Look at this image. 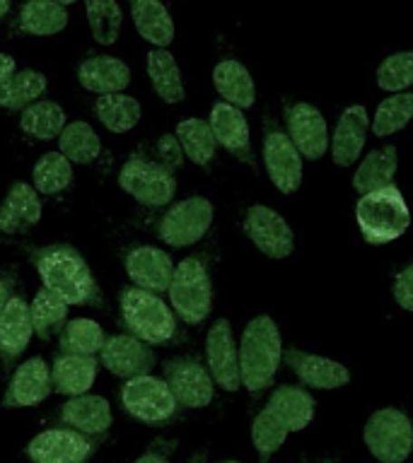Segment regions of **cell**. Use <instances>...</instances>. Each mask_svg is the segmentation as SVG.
<instances>
[{
	"mask_svg": "<svg viewBox=\"0 0 413 463\" xmlns=\"http://www.w3.org/2000/svg\"><path fill=\"white\" fill-rule=\"evenodd\" d=\"M32 263L43 288L61 297L68 307H101L100 285L75 246H42L34 251Z\"/></svg>",
	"mask_w": 413,
	"mask_h": 463,
	"instance_id": "cell-1",
	"label": "cell"
},
{
	"mask_svg": "<svg viewBox=\"0 0 413 463\" xmlns=\"http://www.w3.org/2000/svg\"><path fill=\"white\" fill-rule=\"evenodd\" d=\"M283 360L281 331L271 317H256L245 326L239 340V376L249 393L266 391Z\"/></svg>",
	"mask_w": 413,
	"mask_h": 463,
	"instance_id": "cell-2",
	"label": "cell"
},
{
	"mask_svg": "<svg viewBox=\"0 0 413 463\" xmlns=\"http://www.w3.org/2000/svg\"><path fill=\"white\" fill-rule=\"evenodd\" d=\"M123 326L130 335H136L148 345L169 343L177 333V317L174 309L155 292L140 289L136 285L123 288L119 295Z\"/></svg>",
	"mask_w": 413,
	"mask_h": 463,
	"instance_id": "cell-3",
	"label": "cell"
},
{
	"mask_svg": "<svg viewBox=\"0 0 413 463\" xmlns=\"http://www.w3.org/2000/svg\"><path fill=\"white\" fill-rule=\"evenodd\" d=\"M355 220L365 241L389 244L408 230L411 213L401 191L397 186H387L382 191L360 195V201L355 205Z\"/></svg>",
	"mask_w": 413,
	"mask_h": 463,
	"instance_id": "cell-4",
	"label": "cell"
},
{
	"mask_svg": "<svg viewBox=\"0 0 413 463\" xmlns=\"http://www.w3.org/2000/svg\"><path fill=\"white\" fill-rule=\"evenodd\" d=\"M174 314L184 324H203L213 307V285H210L208 268L201 259L188 256L174 268L172 285L167 289Z\"/></svg>",
	"mask_w": 413,
	"mask_h": 463,
	"instance_id": "cell-5",
	"label": "cell"
},
{
	"mask_svg": "<svg viewBox=\"0 0 413 463\" xmlns=\"http://www.w3.org/2000/svg\"><path fill=\"white\" fill-rule=\"evenodd\" d=\"M365 447L379 463H404L413 451V422L399 408H379L365 422Z\"/></svg>",
	"mask_w": 413,
	"mask_h": 463,
	"instance_id": "cell-6",
	"label": "cell"
},
{
	"mask_svg": "<svg viewBox=\"0 0 413 463\" xmlns=\"http://www.w3.org/2000/svg\"><path fill=\"white\" fill-rule=\"evenodd\" d=\"M121 405L130 418L145 425H162L177 415V398L165 379L145 374L129 379L121 386Z\"/></svg>",
	"mask_w": 413,
	"mask_h": 463,
	"instance_id": "cell-7",
	"label": "cell"
},
{
	"mask_svg": "<svg viewBox=\"0 0 413 463\" xmlns=\"http://www.w3.org/2000/svg\"><path fill=\"white\" fill-rule=\"evenodd\" d=\"M119 186L145 208H165L177 194L174 172L159 162L143 157H130L119 172Z\"/></svg>",
	"mask_w": 413,
	"mask_h": 463,
	"instance_id": "cell-8",
	"label": "cell"
},
{
	"mask_svg": "<svg viewBox=\"0 0 413 463\" xmlns=\"http://www.w3.org/2000/svg\"><path fill=\"white\" fill-rule=\"evenodd\" d=\"M213 217H216L213 203L203 195H191L167 210L158 224V234L167 246L174 249L194 246L208 234Z\"/></svg>",
	"mask_w": 413,
	"mask_h": 463,
	"instance_id": "cell-9",
	"label": "cell"
},
{
	"mask_svg": "<svg viewBox=\"0 0 413 463\" xmlns=\"http://www.w3.org/2000/svg\"><path fill=\"white\" fill-rule=\"evenodd\" d=\"M94 449L92 437L71 427H51L29 439L27 456L32 463H87Z\"/></svg>",
	"mask_w": 413,
	"mask_h": 463,
	"instance_id": "cell-10",
	"label": "cell"
},
{
	"mask_svg": "<svg viewBox=\"0 0 413 463\" xmlns=\"http://www.w3.org/2000/svg\"><path fill=\"white\" fill-rule=\"evenodd\" d=\"M165 382L177 403L184 408H206L216 396V382L208 367L194 357H174L165 362Z\"/></svg>",
	"mask_w": 413,
	"mask_h": 463,
	"instance_id": "cell-11",
	"label": "cell"
},
{
	"mask_svg": "<svg viewBox=\"0 0 413 463\" xmlns=\"http://www.w3.org/2000/svg\"><path fill=\"white\" fill-rule=\"evenodd\" d=\"M245 232L252 244L268 259H288L295 251V237L290 224L268 205H252L246 210Z\"/></svg>",
	"mask_w": 413,
	"mask_h": 463,
	"instance_id": "cell-12",
	"label": "cell"
},
{
	"mask_svg": "<svg viewBox=\"0 0 413 463\" xmlns=\"http://www.w3.org/2000/svg\"><path fill=\"white\" fill-rule=\"evenodd\" d=\"M206 362L216 386L223 391H237L242 386L239 376V347L227 318H217L206 335Z\"/></svg>",
	"mask_w": 413,
	"mask_h": 463,
	"instance_id": "cell-13",
	"label": "cell"
},
{
	"mask_svg": "<svg viewBox=\"0 0 413 463\" xmlns=\"http://www.w3.org/2000/svg\"><path fill=\"white\" fill-rule=\"evenodd\" d=\"M101 367L111 372L119 379H136V376L150 374L155 367V353L148 343H143L130 333H116L104 340L100 353Z\"/></svg>",
	"mask_w": 413,
	"mask_h": 463,
	"instance_id": "cell-14",
	"label": "cell"
},
{
	"mask_svg": "<svg viewBox=\"0 0 413 463\" xmlns=\"http://www.w3.org/2000/svg\"><path fill=\"white\" fill-rule=\"evenodd\" d=\"M264 165L268 179L281 194H295L303 186V155L283 130H268L264 140Z\"/></svg>",
	"mask_w": 413,
	"mask_h": 463,
	"instance_id": "cell-15",
	"label": "cell"
},
{
	"mask_svg": "<svg viewBox=\"0 0 413 463\" xmlns=\"http://www.w3.org/2000/svg\"><path fill=\"white\" fill-rule=\"evenodd\" d=\"M53 391L51 383V367L42 357L17 364V369L10 376L5 393H3V408L14 411V408H34L43 403Z\"/></svg>",
	"mask_w": 413,
	"mask_h": 463,
	"instance_id": "cell-16",
	"label": "cell"
},
{
	"mask_svg": "<svg viewBox=\"0 0 413 463\" xmlns=\"http://www.w3.org/2000/svg\"><path fill=\"white\" fill-rule=\"evenodd\" d=\"M288 136L295 143L297 152L307 159L324 157L329 150V126L324 114L314 104L297 101L285 114Z\"/></svg>",
	"mask_w": 413,
	"mask_h": 463,
	"instance_id": "cell-17",
	"label": "cell"
},
{
	"mask_svg": "<svg viewBox=\"0 0 413 463\" xmlns=\"http://www.w3.org/2000/svg\"><path fill=\"white\" fill-rule=\"evenodd\" d=\"M123 266H126V275L136 288L155 292V295L169 289L174 268H177L169 259V253L158 249V246H136V249H130L126 253Z\"/></svg>",
	"mask_w": 413,
	"mask_h": 463,
	"instance_id": "cell-18",
	"label": "cell"
},
{
	"mask_svg": "<svg viewBox=\"0 0 413 463\" xmlns=\"http://www.w3.org/2000/svg\"><path fill=\"white\" fill-rule=\"evenodd\" d=\"M283 360L293 372L297 374V379L310 386V389H341L351 382V372L348 367H343L341 362L329 360V357H322V354L304 353V350H297V347H290L283 353Z\"/></svg>",
	"mask_w": 413,
	"mask_h": 463,
	"instance_id": "cell-19",
	"label": "cell"
},
{
	"mask_svg": "<svg viewBox=\"0 0 413 463\" xmlns=\"http://www.w3.org/2000/svg\"><path fill=\"white\" fill-rule=\"evenodd\" d=\"M58 420L63 427L78 430V432L97 439V437L109 432L114 415H111V405H109L107 398L97 396V393H82V396L68 398L61 405Z\"/></svg>",
	"mask_w": 413,
	"mask_h": 463,
	"instance_id": "cell-20",
	"label": "cell"
},
{
	"mask_svg": "<svg viewBox=\"0 0 413 463\" xmlns=\"http://www.w3.org/2000/svg\"><path fill=\"white\" fill-rule=\"evenodd\" d=\"M42 198L32 184L17 181L0 203V232L24 234L42 220Z\"/></svg>",
	"mask_w": 413,
	"mask_h": 463,
	"instance_id": "cell-21",
	"label": "cell"
},
{
	"mask_svg": "<svg viewBox=\"0 0 413 463\" xmlns=\"http://www.w3.org/2000/svg\"><path fill=\"white\" fill-rule=\"evenodd\" d=\"M208 123L217 145H223L235 157L252 162V136H249V121L242 109L232 107L227 101H217L210 109Z\"/></svg>",
	"mask_w": 413,
	"mask_h": 463,
	"instance_id": "cell-22",
	"label": "cell"
},
{
	"mask_svg": "<svg viewBox=\"0 0 413 463\" xmlns=\"http://www.w3.org/2000/svg\"><path fill=\"white\" fill-rule=\"evenodd\" d=\"M100 367L101 362L97 357H90V354H56V360L51 364L53 391L68 398L90 393L97 376H100Z\"/></svg>",
	"mask_w": 413,
	"mask_h": 463,
	"instance_id": "cell-23",
	"label": "cell"
},
{
	"mask_svg": "<svg viewBox=\"0 0 413 463\" xmlns=\"http://www.w3.org/2000/svg\"><path fill=\"white\" fill-rule=\"evenodd\" d=\"M370 126L372 123H370L368 109L360 107V104H353V107H348L341 114L339 123H336V130H333L331 136V157L336 165H355V159L360 157L365 140H368Z\"/></svg>",
	"mask_w": 413,
	"mask_h": 463,
	"instance_id": "cell-24",
	"label": "cell"
},
{
	"mask_svg": "<svg viewBox=\"0 0 413 463\" xmlns=\"http://www.w3.org/2000/svg\"><path fill=\"white\" fill-rule=\"evenodd\" d=\"M34 335L29 304L20 295H14L0 314V360L5 364H14L29 347Z\"/></svg>",
	"mask_w": 413,
	"mask_h": 463,
	"instance_id": "cell-25",
	"label": "cell"
},
{
	"mask_svg": "<svg viewBox=\"0 0 413 463\" xmlns=\"http://www.w3.org/2000/svg\"><path fill=\"white\" fill-rule=\"evenodd\" d=\"M78 82L87 92L100 97L116 94L130 85V71L129 65L114 56H92L78 65Z\"/></svg>",
	"mask_w": 413,
	"mask_h": 463,
	"instance_id": "cell-26",
	"label": "cell"
},
{
	"mask_svg": "<svg viewBox=\"0 0 413 463\" xmlns=\"http://www.w3.org/2000/svg\"><path fill=\"white\" fill-rule=\"evenodd\" d=\"M130 14L138 34L155 49H167L174 42V22L162 0H130Z\"/></svg>",
	"mask_w": 413,
	"mask_h": 463,
	"instance_id": "cell-27",
	"label": "cell"
},
{
	"mask_svg": "<svg viewBox=\"0 0 413 463\" xmlns=\"http://www.w3.org/2000/svg\"><path fill=\"white\" fill-rule=\"evenodd\" d=\"M213 85H216L217 94L223 97V101H227L232 107H239L242 111L254 107V101H256V87H254L252 75L246 71V65L235 61V58L220 61L213 68Z\"/></svg>",
	"mask_w": 413,
	"mask_h": 463,
	"instance_id": "cell-28",
	"label": "cell"
},
{
	"mask_svg": "<svg viewBox=\"0 0 413 463\" xmlns=\"http://www.w3.org/2000/svg\"><path fill=\"white\" fill-rule=\"evenodd\" d=\"M268 408L285 422L290 432H300L310 425L314 418V398L303 386H293V383H283L271 393L268 398Z\"/></svg>",
	"mask_w": 413,
	"mask_h": 463,
	"instance_id": "cell-29",
	"label": "cell"
},
{
	"mask_svg": "<svg viewBox=\"0 0 413 463\" xmlns=\"http://www.w3.org/2000/svg\"><path fill=\"white\" fill-rule=\"evenodd\" d=\"M397 147L394 145H382L362 159L360 166L355 169L353 188L360 195L382 191L387 186H394V174H397Z\"/></svg>",
	"mask_w": 413,
	"mask_h": 463,
	"instance_id": "cell-30",
	"label": "cell"
},
{
	"mask_svg": "<svg viewBox=\"0 0 413 463\" xmlns=\"http://www.w3.org/2000/svg\"><path fill=\"white\" fill-rule=\"evenodd\" d=\"M94 114H97L104 128L116 133V136H121V133H129V130H133L140 123L143 109H140V101L136 97L116 92L97 97Z\"/></svg>",
	"mask_w": 413,
	"mask_h": 463,
	"instance_id": "cell-31",
	"label": "cell"
},
{
	"mask_svg": "<svg viewBox=\"0 0 413 463\" xmlns=\"http://www.w3.org/2000/svg\"><path fill=\"white\" fill-rule=\"evenodd\" d=\"M148 78L159 99L165 104H179L187 97L184 82H181L179 65L167 49H152L148 53Z\"/></svg>",
	"mask_w": 413,
	"mask_h": 463,
	"instance_id": "cell-32",
	"label": "cell"
},
{
	"mask_svg": "<svg viewBox=\"0 0 413 463\" xmlns=\"http://www.w3.org/2000/svg\"><path fill=\"white\" fill-rule=\"evenodd\" d=\"M46 87H49V80L43 72L32 71V68L14 71L0 85V107L10 109V111H24L34 101H39V97L46 92Z\"/></svg>",
	"mask_w": 413,
	"mask_h": 463,
	"instance_id": "cell-33",
	"label": "cell"
},
{
	"mask_svg": "<svg viewBox=\"0 0 413 463\" xmlns=\"http://www.w3.org/2000/svg\"><path fill=\"white\" fill-rule=\"evenodd\" d=\"M20 29L32 36L61 34L68 27V13L53 0H27L20 7Z\"/></svg>",
	"mask_w": 413,
	"mask_h": 463,
	"instance_id": "cell-34",
	"label": "cell"
},
{
	"mask_svg": "<svg viewBox=\"0 0 413 463\" xmlns=\"http://www.w3.org/2000/svg\"><path fill=\"white\" fill-rule=\"evenodd\" d=\"M68 311L71 307L56 297L53 292L43 288L29 302V317H32V328L42 340H51L53 335H61L63 326L68 324Z\"/></svg>",
	"mask_w": 413,
	"mask_h": 463,
	"instance_id": "cell-35",
	"label": "cell"
},
{
	"mask_svg": "<svg viewBox=\"0 0 413 463\" xmlns=\"http://www.w3.org/2000/svg\"><path fill=\"white\" fill-rule=\"evenodd\" d=\"M177 140H179L181 150L187 155L194 165L208 166L216 159L217 152V140L213 136L208 121L203 118H184L177 123Z\"/></svg>",
	"mask_w": 413,
	"mask_h": 463,
	"instance_id": "cell-36",
	"label": "cell"
},
{
	"mask_svg": "<svg viewBox=\"0 0 413 463\" xmlns=\"http://www.w3.org/2000/svg\"><path fill=\"white\" fill-rule=\"evenodd\" d=\"M20 128L36 140H56L65 128V111L51 99H39L20 116Z\"/></svg>",
	"mask_w": 413,
	"mask_h": 463,
	"instance_id": "cell-37",
	"label": "cell"
},
{
	"mask_svg": "<svg viewBox=\"0 0 413 463\" xmlns=\"http://www.w3.org/2000/svg\"><path fill=\"white\" fill-rule=\"evenodd\" d=\"M58 152L71 159L72 165H90L100 157L101 140L87 121L65 123L63 133L58 136Z\"/></svg>",
	"mask_w": 413,
	"mask_h": 463,
	"instance_id": "cell-38",
	"label": "cell"
},
{
	"mask_svg": "<svg viewBox=\"0 0 413 463\" xmlns=\"http://www.w3.org/2000/svg\"><path fill=\"white\" fill-rule=\"evenodd\" d=\"M104 328L94 318H72L63 326V331L58 335V347L61 353L71 354H90L97 357L104 347Z\"/></svg>",
	"mask_w": 413,
	"mask_h": 463,
	"instance_id": "cell-39",
	"label": "cell"
},
{
	"mask_svg": "<svg viewBox=\"0 0 413 463\" xmlns=\"http://www.w3.org/2000/svg\"><path fill=\"white\" fill-rule=\"evenodd\" d=\"M72 181V162L61 152H46L32 169V186L39 195L63 194Z\"/></svg>",
	"mask_w": 413,
	"mask_h": 463,
	"instance_id": "cell-40",
	"label": "cell"
},
{
	"mask_svg": "<svg viewBox=\"0 0 413 463\" xmlns=\"http://www.w3.org/2000/svg\"><path fill=\"white\" fill-rule=\"evenodd\" d=\"M85 13L94 42L101 46H111L119 42L123 13L116 0H85Z\"/></svg>",
	"mask_w": 413,
	"mask_h": 463,
	"instance_id": "cell-41",
	"label": "cell"
},
{
	"mask_svg": "<svg viewBox=\"0 0 413 463\" xmlns=\"http://www.w3.org/2000/svg\"><path fill=\"white\" fill-rule=\"evenodd\" d=\"M288 434L290 430L285 427V422H283L268 405H264L259 411V415H256L252 422V441L254 449H256V454H259L261 463L271 461V456L285 444Z\"/></svg>",
	"mask_w": 413,
	"mask_h": 463,
	"instance_id": "cell-42",
	"label": "cell"
},
{
	"mask_svg": "<svg viewBox=\"0 0 413 463\" xmlns=\"http://www.w3.org/2000/svg\"><path fill=\"white\" fill-rule=\"evenodd\" d=\"M413 118V92H401L387 99L377 107L375 121H372V130L377 137H387L399 133L401 128L408 126Z\"/></svg>",
	"mask_w": 413,
	"mask_h": 463,
	"instance_id": "cell-43",
	"label": "cell"
},
{
	"mask_svg": "<svg viewBox=\"0 0 413 463\" xmlns=\"http://www.w3.org/2000/svg\"><path fill=\"white\" fill-rule=\"evenodd\" d=\"M377 85L384 92L397 94L413 85V51L391 53L377 68Z\"/></svg>",
	"mask_w": 413,
	"mask_h": 463,
	"instance_id": "cell-44",
	"label": "cell"
},
{
	"mask_svg": "<svg viewBox=\"0 0 413 463\" xmlns=\"http://www.w3.org/2000/svg\"><path fill=\"white\" fill-rule=\"evenodd\" d=\"M158 155H159V165L169 169V172H177L181 165H184V150H181L179 140L172 133H167L158 140Z\"/></svg>",
	"mask_w": 413,
	"mask_h": 463,
	"instance_id": "cell-45",
	"label": "cell"
},
{
	"mask_svg": "<svg viewBox=\"0 0 413 463\" xmlns=\"http://www.w3.org/2000/svg\"><path fill=\"white\" fill-rule=\"evenodd\" d=\"M394 299L401 309L413 311V266H406L394 278Z\"/></svg>",
	"mask_w": 413,
	"mask_h": 463,
	"instance_id": "cell-46",
	"label": "cell"
},
{
	"mask_svg": "<svg viewBox=\"0 0 413 463\" xmlns=\"http://www.w3.org/2000/svg\"><path fill=\"white\" fill-rule=\"evenodd\" d=\"M14 297V278L10 273H0V314L7 307V302Z\"/></svg>",
	"mask_w": 413,
	"mask_h": 463,
	"instance_id": "cell-47",
	"label": "cell"
},
{
	"mask_svg": "<svg viewBox=\"0 0 413 463\" xmlns=\"http://www.w3.org/2000/svg\"><path fill=\"white\" fill-rule=\"evenodd\" d=\"M13 72H14V58L7 56V53H0V85H3Z\"/></svg>",
	"mask_w": 413,
	"mask_h": 463,
	"instance_id": "cell-48",
	"label": "cell"
},
{
	"mask_svg": "<svg viewBox=\"0 0 413 463\" xmlns=\"http://www.w3.org/2000/svg\"><path fill=\"white\" fill-rule=\"evenodd\" d=\"M133 463H169L165 454H159V451H148V454L138 456Z\"/></svg>",
	"mask_w": 413,
	"mask_h": 463,
	"instance_id": "cell-49",
	"label": "cell"
},
{
	"mask_svg": "<svg viewBox=\"0 0 413 463\" xmlns=\"http://www.w3.org/2000/svg\"><path fill=\"white\" fill-rule=\"evenodd\" d=\"M10 13V0H0V20Z\"/></svg>",
	"mask_w": 413,
	"mask_h": 463,
	"instance_id": "cell-50",
	"label": "cell"
},
{
	"mask_svg": "<svg viewBox=\"0 0 413 463\" xmlns=\"http://www.w3.org/2000/svg\"><path fill=\"white\" fill-rule=\"evenodd\" d=\"M53 3H58V5H72V3H75V0H53Z\"/></svg>",
	"mask_w": 413,
	"mask_h": 463,
	"instance_id": "cell-51",
	"label": "cell"
},
{
	"mask_svg": "<svg viewBox=\"0 0 413 463\" xmlns=\"http://www.w3.org/2000/svg\"><path fill=\"white\" fill-rule=\"evenodd\" d=\"M220 463H239V461H220Z\"/></svg>",
	"mask_w": 413,
	"mask_h": 463,
	"instance_id": "cell-52",
	"label": "cell"
}]
</instances>
